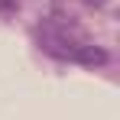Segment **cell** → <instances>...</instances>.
I'll return each instance as SVG.
<instances>
[{"label":"cell","instance_id":"obj_1","mask_svg":"<svg viewBox=\"0 0 120 120\" xmlns=\"http://www.w3.org/2000/svg\"><path fill=\"white\" fill-rule=\"evenodd\" d=\"M39 36H42V49L52 52V55H59V59L81 62V65H104L107 62L104 49H98L75 23L62 20V16H49L42 23Z\"/></svg>","mask_w":120,"mask_h":120}]
</instances>
